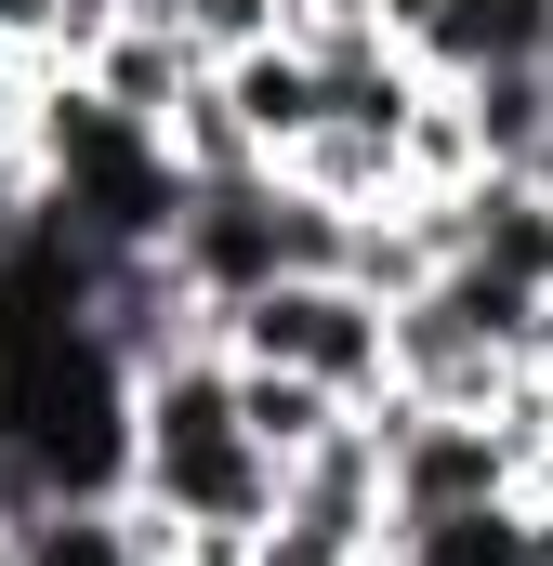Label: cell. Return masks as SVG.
Instances as JSON below:
<instances>
[{
	"label": "cell",
	"instance_id": "obj_1",
	"mask_svg": "<svg viewBox=\"0 0 553 566\" xmlns=\"http://www.w3.org/2000/svg\"><path fill=\"white\" fill-rule=\"evenodd\" d=\"M211 343L238 369H303L330 409H383L396 396V303L343 264H303V277H264L251 303H211Z\"/></svg>",
	"mask_w": 553,
	"mask_h": 566
},
{
	"label": "cell",
	"instance_id": "obj_2",
	"mask_svg": "<svg viewBox=\"0 0 553 566\" xmlns=\"http://www.w3.org/2000/svg\"><path fill=\"white\" fill-rule=\"evenodd\" d=\"M211 93H225V119H238V145H251L264 171H290V145L330 119V66H316L303 27H276V40H251V53H225Z\"/></svg>",
	"mask_w": 553,
	"mask_h": 566
},
{
	"label": "cell",
	"instance_id": "obj_3",
	"mask_svg": "<svg viewBox=\"0 0 553 566\" xmlns=\"http://www.w3.org/2000/svg\"><path fill=\"white\" fill-rule=\"evenodd\" d=\"M13 566H171V527L133 488H66L13 527Z\"/></svg>",
	"mask_w": 553,
	"mask_h": 566
},
{
	"label": "cell",
	"instance_id": "obj_4",
	"mask_svg": "<svg viewBox=\"0 0 553 566\" xmlns=\"http://www.w3.org/2000/svg\"><path fill=\"white\" fill-rule=\"evenodd\" d=\"M553 0H421L409 13V66L421 80H501V66H541Z\"/></svg>",
	"mask_w": 553,
	"mask_h": 566
},
{
	"label": "cell",
	"instance_id": "obj_5",
	"mask_svg": "<svg viewBox=\"0 0 553 566\" xmlns=\"http://www.w3.org/2000/svg\"><path fill=\"white\" fill-rule=\"evenodd\" d=\"M225 396H238V434H251V448H264L276 474H290V461H303V448H316V434L343 422V409H330V396H316V382H303V369H238V356H225Z\"/></svg>",
	"mask_w": 553,
	"mask_h": 566
},
{
	"label": "cell",
	"instance_id": "obj_6",
	"mask_svg": "<svg viewBox=\"0 0 553 566\" xmlns=\"http://www.w3.org/2000/svg\"><path fill=\"white\" fill-rule=\"evenodd\" d=\"M145 13H158L198 66H225V53H251V40H276V27H290V0H145Z\"/></svg>",
	"mask_w": 553,
	"mask_h": 566
},
{
	"label": "cell",
	"instance_id": "obj_7",
	"mask_svg": "<svg viewBox=\"0 0 553 566\" xmlns=\"http://www.w3.org/2000/svg\"><path fill=\"white\" fill-rule=\"evenodd\" d=\"M369 566H383V554H369Z\"/></svg>",
	"mask_w": 553,
	"mask_h": 566
}]
</instances>
